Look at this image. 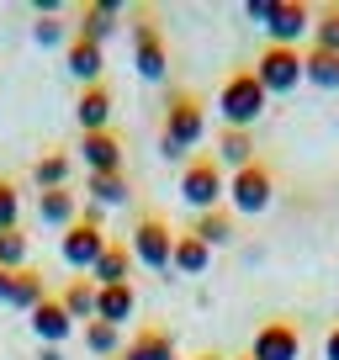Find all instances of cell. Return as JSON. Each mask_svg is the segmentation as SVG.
Masks as SVG:
<instances>
[{"instance_id":"obj_30","label":"cell","mask_w":339,"mask_h":360,"mask_svg":"<svg viewBox=\"0 0 339 360\" xmlns=\"http://www.w3.org/2000/svg\"><path fill=\"white\" fill-rule=\"evenodd\" d=\"M22 228V186L16 180H0V233Z\"/></svg>"},{"instance_id":"obj_25","label":"cell","mask_w":339,"mask_h":360,"mask_svg":"<svg viewBox=\"0 0 339 360\" xmlns=\"http://www.w3.org/2000/svg\"><path fill=\"white\" fill-rule=\"evenodd\" d=\"M302 79L318 90H339V53H324V48H307L302 53Z\"/></svg>"},{"instance_id":"obj_24","label":"cell","mask_w":339,"mask_h":360,"mask_svg":"<svg viewBox=\"0 0 339 360\" xmlns=\"http://www.w3.org/2000/svg\"><path fill=\"white\" fill-rule=\"evenodd\" d=\"M69 175H75V159L64 154V148H53V154H43L32 165V180H37V191H64Z\"/></svg>"},{"instance_id":"obj_29","label":"cell","mask_w":339,"mask_h":360,"mask_svg":"<svg viewBox=\"0 0 339 360\" xmlns=\"http://www.w3.org/2000/svg\"><path fill=\"white\" fill-rule=\"evenodd\" d=\"M313 48L339 53V6H313Z\"/></svg>"},{"instance_id":"obj_12","label":"cell","mask_w":339,"mask_h":360,"mask_svg":"<svg viewBox=\"0 0 339 360\" xmlns=\"http://www.w3.org/2000/svg\"><path fill=\"white\" fill-rule=\"evenodd\" d=\"M79 159H85V175H112V169H127L122 165V138L106 127V133H85L79 138Z\"/></svg>"},{"instance_id":"obj_37","label":"cell","mask_w":339,"mask_h":360,"mask_svg":"<svg viewBox=\"0 0 339 360\" xmlns=\"http://www.w3.org/2000/svg\"><path fill=\"white\" fill-rule=\"evenodd\" d=\"M196 360H228V355H217V349H202V355H196Z\"/></svg>"},{"instance_id":"obj_20","label":"cell","mask_w":339,"mask_h":360,"mask_svg":"<svg viewBox=\"0 0 339 360\" xmlns=\"http://www.w3.org/2000/svg\"><path fill=\"white\" fill-rule=\"evenodd\" d=\"M133 196V180H127V169H112V175H85V202L96 207H117Z\"/></svg>"},{"instance_id":"obj_33","label":"cell","mask_w":339,"mask_h":360,"mask_svg":"<svg viewBox=\"0 0 339 360\" xmlns=\"http://www.w3.org/2000/svg\"><path fill=\"white\" fill-rule=\"evenodd\" d=\"M276 6H281V0H249V6H244V16H249V22H271V16H276Z\"/></svg>"},{"instance_id":"obj_4","label":"cell","mask_w":339,"mask_h":360,"mask_svg":"<svg viewBox=\"0 0 339 360\" xmlns=\"http://www.w3.org/2000/svg\"><path fill=\"white\" fill-rule=\"evenodd\" d=\"M181 202L191 212H212V207H228V169L217 165L212 154H191L181 169Z\"/></svg>"},{"instance_id":"obj_2","label":"cell","mask_w":339,"mask_h":360,"mask_svg":"<svg viewBox=\"0 0 339 360\" xmlns=\"http://www.w3.org/2000/svg\"><path fill=\"white\" fill-rule=\"evenodd\" d=\"M265 85L255 79V69H234V75L223 79V90H217V117H223V127H234V133H255V122L265 117Z\"/></svg>"},{"instance_id":"obj_5","label":"cell","mask_w":339,"mask_h":360,"mask_svg":"<svg viewBox=\"0 0 339 360\" xmlns=\"http://www.w3.org/2000/svg\"><path fill=\"white\" fill-rule=\"evenodd\" d=\"M271 202H276V175H271V165H265V159H255V165H244V169H234V175H228V212L260 217Z\"/></svg>"},{"instance_id":"obj_22","label":"cell","mask_w":339,"mask_h":360,"mask_svg":"<svg viewBox=\"0 0 339 360\" xmlns=\"http://www.w3.org/2000/svg\"><path fill=\"white\" fill-rule=\"evenodd\" d=\"M212 159L228 169V175H234V169H244V165H255V133H234V127H223Z\"/></svg>"},{"instance_id":"obj_31","label":"cell","mask_w":339,"mask_h":360,"mask_svg":"<svg viewBox=\"0 0 339 360\" xmlns=\"http://www.w3.org/2000/svg\"><path fill=\"white\" fill-rule=\"evenodd\" d=\"M0 270H27V233L22 228L0 233Z\"/></svg>"},{"instance_id":"obj_34","label":"cell","mask_w":339,"mask_h":360,"mask_svg":"<svg viewBox=\"0 0 339 360\" xmlns=\"http://www.w3.org/2000/svg\"><path fill=\"white\" fill-rule=\"evenodd\" d=\"M324 360H339V323L324 334Z\"/></svg>"},{"instance_id":"obj_39","label":"cell","mask_w":339,"mask_h":360,"mask_svg":"<svg viewBox=\"0 0 339 360\" xmlns=\"http://www.w3.org/2000/svg\"><path fill=\"white\" fill-rule=\"evenodd\" d=\"M117 360H122V355H117Z\"/></svg>"},{"instance_id":"obj_10","label":"cell","mask_w":339,"mask_h":360,"mask_svg":"<svg viewBox=\"0 0 339 360\" xmlns=\"http://www.w3.org/2000/svg\"><path fill=\"white\" fill-rule=\"evenodd\" d=\"M133 69L143 79H165L170 75V43L154 22H133Z\"/></svg>"},{"instance_id":"obj_11","label":"cell","mask_w":339,"mask_h":360,"mask_svg":"<svg viewBox=\"0 0 339 360\" xmlns=\"http://www.w3.org/2000/svg\"><path fill=\"white\" fill-rule=\"evenodd\" d=\"M27 323H32V334H37V345H53V349H58V345H64V339H69V334H75V328H79V323H75V318H69V313H64V302H58V297H53V292H48V297H43V302H37V307H32V313H27Z\"/></svg>"},{"instance_id":"obj_16","label":"cell","mask_w":339,"mask_h":360,"mask_svg":"<svg viewBox=\"0 0 339 360\" xmlns=\"http://www.w3.org/2000/svg\"><path fill=\"white\" fill-rule=\"evenodd\" d=\"M127 270H133V249H127V238H112V244L101 249V259H96L91 281H96V286H122Z\"/></svg>"},{"instance_id":"obj_28","label":"cell","mask_w":339,"mask_h":360,"mask_svg":"<svg viewBox=\"0 0 339 360\" xmlns=\"http://www.w3.org/2000/svg\"><path fill=\"white\" fill-rule=\"evenodd\" d=\"M79 334H85V349H91L96 360H117V355H122V328L96 323V318H91V323L79 328Z\"/></svg>"},{"instance_id":"obj_27","label":"cell","mask_w":339,"mask_h":360,"mask_svg":"<svg viewBox=\"0 0 339 360\" xmlns=\"http://www.w3.org/2000/svg\"><path fill=\"white\" fill-rule=\"evenodd\" d=\"M43 297H48L43 276H37V270L27 265V270H16V281H11V302H6V307H16V313H32V307L43 302Z\"/></svg>"},{"instance_id":"obj_8","label":"cell","mask_w":339,"mask_h":360,"mask_svg":"<svg viewBox=\"0 0 339 360\" xmlns=\"http://www.w3.org/2000/svg\"><path fill=\"white\" fill-rule=\"evenodd\" d=\"M249 360H302V328L292 318H271V323L255 328V345Z\"/></svg>"},{"instance_id":"obj_36","label":"cell","mask_w":339,"mask_h":360,"mask_svg":"<svg viewBox=\"0 0 339 360\" xmlns=\"http://www.w3.org/2000/svg\"><path fill=\"white\" fill-rule=\"evenodd\" d=\"M37 360H69L64 349H53V345H37Z\"/></svg>"},{"instance_id":"obj_23","label":"cell","mask_w":339,"mask_h":360,"mask_svg":"<svg viewBox=\"0 0 339 360\" xmlns=\"http://www.w3.org/2000/svg\"><path fill=\"white\" fill-rule=\"evenodd\" d=\"M186 233H196L207 249H223V244H234V212H228V207H212V212H196V223L186 228Z\"/></svg>"},{"instance_id":"obj_35","label":"cell","mask_w":339,"mask_h":360,"mask_svg":"<svg viewBox=\"0 0 339 360\" xmlns=\"http://www.w3.org/2000/svg\"><path fill=\"white\" fill-rule=\"evenodd\" d=\"M11 281H16V270H0V307L11 302Z\"/></svg>"},{"instance_id":"obj_3","label":"cell","mask_w":339,"mask_h":360,"mask_svg":"<svg viewBox=\"0 0 339 360\" xmlns=\"http://www.w3.org/2000/svg\"><path fill=\"white\" fill-rule=\"evenodd\" d=\"M106 244H112V238H106V207L85 202V212L75 217V228H64V238H58V255H64L69 270H85V276H91Z\"/></svg>"},{"instance_id":"obj_38","label":"cell","mask_w":339,"mask_h":360,"mask_svg":"<svg viewBox=\"0 0 339 360\" xmlns=\"http://www.w3.org/2000/svg\"><path fill=\"white\" fill-rule=\"evenodd\" d=\"M238 360H249V355H238Z\"/></svg>"},{"instance_id":"obj_18","label":"cell","mask_w":339,"mask_h":360,"mask_svg":"<svg viewBox=\"0 0 339 360\" xmlns=\"http://www.w3.org/2000/svg\"><path fill=\"white\" fill-rule=\"evenodd\" d=\"M75 217H79V196L69 191H37V223H48V228H75Z\"/></svg>"},{"instance_id":"obj_6","label":"cell","mask_w":339,"mask_h":360,"mask_svg":"<svg viewBox=\"0 0 339 360\" xmlns=\"http://www.w3.org/2000/svg\"><path fill=\"white\" fill-rule=\"evenodd\" d=\"M255 79L265 85V96H292L302 85V48H271L255 58Z\"/></svg>"},{"instance_id":"obj_32","label":"cell","mask_w":339,"mask_h":360,"mask_svg":"<svg viewBox=\"0 0 339 360\" xmlns=\"http://www.w3.org/2000/svg\"><path fill=\"white\" fill-rule=\"evenodd\" d=\"M64 37H75V32H69L58 16H37V22H32V43H37V48H58Z\"/></svg>"},{"instance_id":"obj_14","label":"cell","mask_w":339,"mask_h":360,"mask_svg":"<svg viewBox=\"0 0 339 360\" xmlns=\"http://www.w3.org/2000/svg\"><path fill=\"white\" fill-rule=\"evenodd\" d=\"M64 58H69V75L79 79V90L85 85H101V69H106V53H101V43H91V37H69V48H64Z\"/></svg>"},{"instance_id":"obj_9","label":"cell","mask_w":339,"mask_h":360,"mask_svg":"<svg viewBox=\"0 0 339 360\" xmlns=\"http://www.w3.org/2000/svg\"><path fill=\"white\" fill-rule=\"evenodd\" d=\"M265 37H271V48H297L302 37H313V6L307 0H281L276 16L265 22Z\"/></svg>"},{"instance_id":"obj_7","label":"cell","mask_w":339,"mask_h":360,"mask_svg":"<svg viewBox=\"0 0 339 360\" xmlns=\"http://www.w3.org/2000/svg\"><path fill=\"white\" fill-rule=\"evenodd\" d=\"M127 249H133L138 265H148V270H170L175 228H170L165 217H138V228H133V238H127Z\"/></svg>"},{"instance_id":"obj_21","label":"cell","mask_w":339,"mask_h":360,"mask_svg":"<svg viewBox=\"0 0 339 360\" xmlns=\"http://www.w3.org/2000/svg\"><path fill=\"white\" fill-rule=\"evenodd\" d=\"M207 265H212V249H207L196 233H175V249H170V270H181V276H202Z\"/></svg>"},{"instance_id":"obj_15","label":"cell","mask_w":339,"mask_h":360,"mask_svg":"<svg viewBox=\"0 0 339 360\" xmlns=\"http://www.w3.org/2000/svg\"><path fill=\"white\" fill-rule=\"evenodd\" d=\"M133 313H138V292H133V281H122V286H96V323L122 328Z\"/></svg>"},{"instance_id":"obj_19","label":"cell","mask_w":339,"mask_h":360,"mask_svg":"<svg viewBox=\"0 0 339 360\" xmlns=\"http://www.w3.org/2000/svg\"><path fill=\"white\" fill-rule=\"evenodd\" d=\"M117 16H122V6H117V0H96V6H85V11H79L75 32L91 37V43H106V37L117 32Z\"/></svg>"},{"instance_id":"obj_26","label":"cell","mask_w":339,"mask_h":360,"mask_svg":"<svg viewBox=\"0 0 339 360\" xmlns=\"http://www.w3.org/2000/svg\"><path fill=\"white\" fill-rule=\"evenodd\" d=\"M58 302H64V313L75 318V323H79V318L91 323V318H96V281H85V276H75V281H69L64 292H58Z\"/></svg>"},{"instance_id":"obj_17","label":"cell","mask_w":339,"mask_h":360,"mask_svg":"<svg viewBox=\"0 0 339 360\" xmlns=\"http://www.w3.org/2000/svg\"><path fill=\"white\" fill-rule=\"evenodd\" d=\"M122 360H181V355H175V339L165 328H138L122 345Z\"/></svg>"},{"instance_id":"obj_1","label":"cell","mask_w":339,"mask_h":360,"mask_svg":"<svg viewBox=\"0 0 339 360\" xmlns=\"http://www.w3.org/2000/svg\"><path fill=\"white\" fill-rule=\"evenodd\" d=\"M207 138V106L191 90H170L165 96V122H159V148L165 159H186Z\"/></svg>"},{"instance_id":"obj_13","label":"cell","mask_w":339,"mask_h":360,"mask_svg":"<svg viewBox=\"0 0 339 360\" xmlns=\"http://www.w3.org/2000/svg\"><path fill=\"white\" fill-rule=\"evenodd\" d=\"M75 122H79V133H106V127H112V90H106V79L79 90Z\"/></svg>"}]
</instances>
